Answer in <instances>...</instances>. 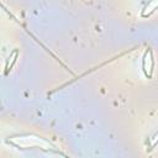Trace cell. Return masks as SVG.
<instances>
[{
    "label": "cell",
    "instance_id": "1",
    "mask_svg": "<svg viewBox=\"0 0 158 158\" xmlns=\"http://www.w3.org/2000/svg\"><path fill=\"white\" fill-rule=\"evenodd\" d=\"M153 68H154V59H153V53L152 51L148 48L144 54H143V58H142V69H143V73L147 78H152V74H153Z\"/></svg>",
    "mask_w": 158,
    "mask_h": 158
},
{
    "label": "cell",
    "instance_id": "2",
    "mask_svg": "<svg viewBox=\"0 0 158 158\" xmlns=\"http://www.w3.org/2000/svg\"><path fill=\"white\" fill-rule=\"evenodd\" d=\"M17 57H19V49H17V48H15V49L12 51V53L10 54V57H9L7 62H6V65H5V74H9V72H10V70H11V68H12V65L16 63Z\"/></svg>",
    "mask_w": 158,
    "mask_h": 158
}]
</instances>
